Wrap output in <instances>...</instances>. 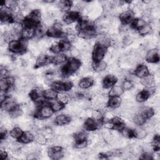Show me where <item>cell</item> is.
Listing matches in <instances>:
<instances>
[{
  "label": "cell",
  "mask_w": 160,
  "mask_h": 160,
  "mask_svg": "<svg viewBox=\"0 0 160 160\" xmlns=\"http://www.w3.org/2000/svg\"><path fill=\"white\" fill-rule=\"evenodd\" d=\"M81 66L80 60L72 58L68 60L67 63L63 66L61 69V74L64 77H68L76 72Z\"/></svg>",
  "instance_id": "6da1fadb"
},
{
  "label": "cell",
  "mask_w": 160,
  "mask_h": 160,
  "mask_svg": "<svg viewBox=\"0 0 160 160\" xmlns=\"http://www.w3.org/2000/svg\"><path fill=\"white\" fill-rule=\"evenodd\" d=\"M28 46L26 39H21V40H12L9 42V50L15 54L25 52Z\"/></svg>",
  "instance_id": "7a4b0ae2"
},
{
  "label": "cell",
  "mask_w": 160,
  "mask_h": 160,
  "mask_svg": "<svg viewBox=\"0 0 160 160\" xmlns=\"http://www.w3.org/2000/svg\"><path fill=\"white\" fill-rule=\"evenodd\" d=\"M53 112L54 111L50 105L44 103L34 112V115L39 119H48L52 115Z\"/></svg>",
  "instance_id": "3957f363"
},
{
  "label": "cell",
  "mask_w": 160,
  "mask_h": 160,
  "mask_svg": "<svg viewBox=\"0 0 160 160\" xmlns=\"http://www.w3.org/2000/svg\"><path fill=\"white\" fill-rule=\"evenodd\" d=\"M48 154L52 159H59L63 157L64 153L62 147L60 146H54L51 147L48 151Z\"/></svg>",
  "instance_id": "277c9868"
},
{
  "label": "cell",
  "mask_w": 160,
  "mask_h": 160,
  "mask_svg": "<svg viewBox=\"0 0 160 160\" xmlns=\"http://www.w3.org/2000/svg\"><path fill=\"white\" fill-rule=\"evenodd\" d=\"M106 49L105 48L101 46L98 44H96L92 50V58L94 61H101L106 54Z\"/></svg>",
  "instance_id": "5b68a950"
},
{
  "label": "cell",
  "mask_w": 160,
  "mask_h": 160,
  "mask_svg": "<svg viewBox=\"0 0 160 160\" xmlns=\"http://www.w3.org/2000/svg\"><path fill=\"white\" fill-rule=\"evenodd\" d=\"M17 106L16 101L12 97H6L1 102V109L4 111H11Z\"/></svg>",
  "instance_id": "8992f818"
},
{
  "label": "cell",
  "mask_w": 160,
  "mask_h": 160,
  "mask_svg": "<svg viewBox=\"0 0 160 160\" xmlns=\"http://www.w3.org/2000/svg\"><path fill=\"white\" fill-rule=\"evenodd\" d=\"M97 34V30L92 26L79 31V36L84 39H90L93 38Z\"/></svg>",
  "instance_id": "52a82bcc"
},
{
  "label": "cell",
  "mask_w": 160,
  "mask_h": 160,
  "mask_svg": "<svg viewBox=\"0 0 160 160\" xmlns=\"http://www.w3.org/2000/svg\"><path fill=\"white\" fill-rule=\"evenodd\" d=\"M134 13L131 9H126L119 14V20L123 24H128L132 22L134 19Z\"/></svg>",
  "instance_id": "ba28073f"
},
{
  "label": "cell",
  "mask_w": 160,
  "mask_h": 160,
  "mask_svg": "<svg viewBox=\"0 0 160 160\" xmlns=\"http://www.w3.org/2000/svg\"><path fill=\"white\" fill-rule=\"evenodd\" d=\"M50 63H52V58L47 54L39 55L35 62L36 68H41Z\"/></svg>",
  "instance_id": "9c48e42d"
},
{
  "label": "cell",
  "mask_w": 160,
  "mask_h": 160,
  "mask_svg": "<svg viewBox=\"0 0 160 160\" xmlns=\"http://www.w3.org/2000/svg\"><path fill=\"white\" fill-rule=\"evenodd\" d=\"M101 120H96L92 118H88L84 123L85 129L90 131H95L99 127V125L101 124Z\"/></svg>",
  "instance_id": "30bf717a"
},
{
  "label": "cell",
  "mask_w": 160,
  "mask_h": 160,
  "mask_svg": "<svg viewBox=\"0 0 160 160\" xmlns=\"http://www.w3.org/2000/svg\"><path fill=\"white\" fill-rule=\"evenodd\" d=\"M146 60L150 63H156L159 60V51L156 49H151L148 51L145 56Z\"/></svg>",
  "instance_id": "8fae6325"
},
{
  "label": "cell",
  "mask_w": 160,
  "mask_h": 160,
  "mask_svg": "<svg viewBox=\"0 0 160 160\" xmlns=\"http://www.w3.org/2000/svg\"><path fill=\"white\" fill-rule=\"evenodd\" d=\"M79 13L78 12L72 11L66 12L63 16L64 21L66 24H69L74 22L76 21L79 19Z\"/></svg>",
  "instance_id": "7c38bea8"
},
{
  "label": "cell",
  "mask_w": 160,
  "mask_h": 160,
  "mask_svg": "<svg viewBox=\"0 0 160 160\" xmlns=\"http://www.w3.org/2000/svg\"><path fill=\"white\" fill-rule=\"evenodd\" d=\"M117 82V78L114 75L108 74L103 78L102 86L104 88L109 89L112 88Z\"/></svg>",
  "instance_id": "4fadbf2b"
},
{
  "label": "cell",
  "mask_w": 160,
  "mask_h": 160,
  "mask_svg": "<svg viewBox=\"0 0 160 160\" xmlns=\"http://www.w3.org/2000/svg\"><path fill=\"white\" fill-rule=\"evenodd\" d=\"M43 96V92L39 88H34L30 91L29 97L31 100L35 102H41Z\"/></svg>",
  "instance_id": "5bb4252c"
},
{
  "label": "cell",
  "mask_w": 160,
  "mask_h": 160,
  "mask_svg": "<svg viewBox=\"0 0 160 160\" xmlns=\"http://www.w3.org/2000/svg\"><path fill=\"white\" fill-rule=\"evenodd\" d=\"M149 74V71L148 68L144 64H140L138 66L134 71V75L140 79Z\"/></svg>",
  "instance_id": "9a60e30c"
},
{
  "label": "cell",
  "mask_w": 160,
  "mask_h": 160,
  "mask_svg": "<svg viewBox=\"0 0 160 160\" xmlns=\"http://www.w3.org/2000/svg\"><path fill=\"white\" fill-rule=\"evenodd\" d=\"M140 83L147 88L154 86L155 83V78L152 74H148L146 76L141 78Z\"/></svg>",
  "instance_id": "2e32d148"
},
{
  "label": "cell",
  "mask_w": 160,
  "mask_h": 160,
  "mask_svg": "<svg viewBox=\"0 0 160 160\" xmlns=\"http://www.w3.org/2000/svg\"><path fill=\"white\" fill-rule=\"evenodd\" d=\"M138 111V113L141 114V116H142L146 119L151 118L154 113V109L152 108L149 107V106L142 107Z\"/></svg>",
  "instance_id": "e0dca14e"
},
{
  "label": "cell",
  "mask_w": 160,
  "mask_h": 160,
  "mask_svg": "<svg viewBox=\"0 0 160 160\" xmlns=\"http://www.w3.org/2000/svg\"><path fill=\"white\" fill-rule=\"evenodd\" d=\"M46 34L49 37L51 38H60L63 35V32H62V30L54 27V26L48 29Z\"/></svg>",
  "instance_id": "ac0fdd59"
},
{
  "label": "cell",
  "mask_w": 160,
  "mask_h": 160,
  "mask_svg": "<svg viewBox=\"0 0 160 160\" xmlns=\"http://www.w3.org/2000/svg\"><path fill=\"white\" fill-rule=\"evenodd\" d=\"M70 117L65 114H59L54 119V122L58 126H63L67 124L70 121Z\"/></svg>",
  "instance_id": "d6986e66"
},
{
  "label": "cell",
  "mask_w": 160,
  "mask_h": 160,
  "mask_svg": "<svg viewBox=\"0 0 160 160\" xmlns=\"http://www.w3.org/2000/svg\"><path fill=\"white\" fill-rule=\"evenodd\" d=\"M106 68H107L106 62L102 60L98 61H94L92 64V69L97 72H101L102 71H105Z\"/></svg>",
  "instance_id": "ffe728a7"
},
{
  "label": "cell",
  "mask_w": 160,
  "mask_h": 160,
  "mask_svg": "<svg viewBox=\"0 0 160 160\" xmlns=\"http://www.w3.org/2000/svg\"><path fill=\"white\" fill-rule=\"evenodd\" d=\"M94 80L91 77H85L82 78L78 82L79 87L81 89H88L92 86L93 84Z\"/></svg>",
  "instance_id": "44dd1931"
},
{
  "label": "cell",
  "mask_w": 160,
  "mask_h": 160,
  "mask_svg": "<svg viewBox=\"0 0 160 160\" xmlns=\"http://www.w3.org/2000/svg\"><path fill=\"white\" fill-rule=\"evenodd\" d=\"M121 99L119 96H110V98L108 101V104L110 108L115 109L119 108L121 104Z\"/></svg>",
  "instance_id": "7402d4cb"
},
{
  "label": "cell",
  "mask_w": 160,
  "mask_h": 160,
  "mask_svg": "<svg viewBox=\"0 0 160 160\" xmlns=\"http://www.w3.org/2000/svg\"><path fill=\"white\" fill-rule=\"evenodd\" d=\"M27 18L31 19L37 24H39L41 19V13L39 9H33L27 16Z\"/></svg>",
  "instance_id": "603a6c76"
},
{
  "label": "cell",
  "mask_w": 160,
  "mask_h": 160,
  "mask_svg": "<svg viewBox=\"0 0 160 160\" xmlns=\"http://www.w3.org/2000/svg\"><path fill=\"white\" fill-rule=\"evenodd\" d=\"M97 44L107 48L111 45V39L105 35H102L98 38Z\"/></svg>",
  "instance_id": "cb8c5ba5"
},
{
  "label": "cell",
  "mask_w": 160,
  "mask_h": 160,
  "mask_svg": "<svg viewBox=\"0 0 160 160\" xmlns=\"http://www.w3.org/2000/svg\"><path fill=\"white\" fill-rule=\"evenodd\" d=\"M34 135L29 131H26L24 132L22 135L21 136V137L19 139L20 142L23 143V144H28L31 142L33 139H34Z\"/></svg>",
  "instance_id": "d4e9b609"
},
{
  "label": "cell",
  "mask_w": 160,
  "mask_h": 160,
  "mask_svg": "<svg viewBox=\"0 0 160 160\" xmlns=\"http://www.w3.org/2000/svg\"><path fill=\"white\" fill-rule=\"evenodd\" d=\"M150 94L149 92L147 90H141L139 91L137 94L136 96V99L139 102H142L145 101H147V99L149 98Z\"/></svg>",
  "instance_id": "484cf974"
},
{
  "label": "cell",
  "mask_w": 160,
  "mask_h": 160,
  "mask_svg": "<svg viewBox=\"0 0 160 160\" xmlns=\"http://www.w3.org/2000/svg\"><path fill=\"white\" fill-rule=\"evenodd\" d=\"M123 93H124V90L121 86L119 85H114L109 91L108 94L110 96H120Z\"/></svg>",
  "instance_id": "4316f807"
},
{
  "label": "cell",
  "mask_w": 160,
  "mask_h": 160,
  "mask_svg": "<svg viewBox=\"0 0 160 160\" xmlns=\"http://www.w3.org/2000/svg\"><path fill=\"white\" fill-rule=\"evenodd\" d=\"M58 92L53 89H48L43 92V97L47 100H53L57 98Z\"/></svg>",
  "instance_id": "83f0119b"
},
{
  "label": "cell",
  "mask_w": 160,
  "mask_h": 160,
  "mask_svg": "<svg viewBox=\"0 0 160 160\" xmlns=\"http://www.w3.org/2000/svg\"><path fill=\"white\" fill-rule=\"evenodd\" d=\"M57 5L61 11H68L71 8L72 2L70 1H60Z\"/></svg>",
  "instance_id": "f1b7e54d"
},
{
  "label": "cell",
  "mask_w": 160,
  "mask_h": 160,
  "mask_svg": "<svg viewBox=\"0 0 160 160\" xmlns=\"http://www.w3.org/2000/svg\"><path fill=\"white\" fill-rule=\"evenodd\" d=\"M23 132H24L22 131V130L21 128L15 127V128H13L11 129L10 136L12 138L19 139L21 137V136L22 135Z\"/></svg>",
  "instance_id": "f546056e"
},
{
  "label": "cell",
  "mask_w": 160,
  "mask_h": 160,
  "mask_svg": "<svg viewBox=\"0 0 160 160\" xmlns=\"http://www.w3.org/2000/svg\"><path fill=\"white\" fill-rule=\"evenodd\" d=\"M35 29H24L21 32V37L23 39H31L34 37Z\"/></svg>",
  "instance_id": "4dcf8cb0"
},
{
  "label": "cell",
  "mask_w": 160,
  "mask_h": 160,
  "mask_svg": "<svg viewBox=\"0 0 160 160\" xmlns=\"http://www.w3.org/2000/svg\"><path fill=\"white\" fill-rule=\"evenodd\" d=\"M66 59V56L62 53H58L52 58V63L56 65H59L64 62Z\"/></svg>",
  "instance_id": "1f68e13d"
},
{
  "label": "cell",
  "mask_w": 160,
  "mask_h": 160,
  "mask_svg": "<svg viewBox=\"0 0 160 160\" xmlns=\"http://www.w3.org/2000/svg\"><path fill=\"white\" fill-rule=\"evenodd\" d=\"M54 112H58L62 110L64 108V104L59 102L58 100H51L49 104Z\"/></svg>",
  "instance_id": "d6a6232c"
},
{
  "label": "cell",
  "mask_w": 160,
  "mask_h": 160,
  "mask_svg": "<svg viewBox=\"0 0 160 160\" xmlns=\"http://www.w3.org/2000/svg\"><path fill=\"white\" fill-rule=\"evenodd\" d=\"M59 44L61 51L63 52H68L72 48L71 42L68 40H62L59 42Z\"/></svg>",
  "instance_id": "836d02e7"
},
{
  "label": "cell",
  "mask_w": 160,
  "mask_h": 160,
  "mask_svg": "<svg viewBox=\"0 0 160 160\" xmlns=\"http://www.w3.org/2000/svg\"><path fill=\"white\" fill-rule=\"evenodd\" d=\"M56 99L59 102H60L61 103H62L64 105L69 101L70 96L69 94H65L63 92H59V93H58Z\"/></svg>",
  "instance_id": "e575fe53"
},
{
  "label": "cell",
  "mask_w": 160,
  "mask_h": 160,
  "mask_svg": "<svg viewBox=\"0 0 160 160\" xmlns=\"http://www.w3.org/2000/svg\"><path fill=\"white\" fill-rule=\"evenodd\" d=\"M22 112H23V111L22 110V108H21L17 106L14 109H13L12 110L9 111V116L11 118L16 119V118H18V117H19L20 116H21Z\"/></svg>",
  "instance_id": "d590c367"
},
{
  "label": "cell",
  "mask_w": 160,
  "mask_h": 160,
  "mask_svg": "<svg viewBox=\"0 0 160 160\" xmlns=\"http://www.w3.org/2000/svg\"><path fill=\"white\" fill-rule=\"evenodd\" d=\"M35 141L39 145H44L47 143L48 139L42 133H38L34 137Z\"/></svg>",
  "instance_id": "8d00e7d4"
},
{
  "label": "cell",
  "mask_w": 160,
  "mask_h": 160,
  "mask_svg": "<svg viewBox=\"0 0 160 160\" xmlns=\"http://www.w3.org/2000/svg\"><path fill=\"white\" fill-rule=\"evenodd\" d=\"M152 28L151 26L149 24H145L143 26H142L141 28H139L138 29L139 31V34L142 35V36H144L146 34H149L151 31H152Z\"/></svg>",
  "instance_id": "74e56055"
},
{
  "label": "cell",
  "mask_w": 160,
  "mask_h": 160,
  "mask_svg": "<svg viewBox=\"0 0 160 160\" xmlns=\"http://www.w3.org/2000/svg\"><path fill=\"white\" fill-rule=\"evenodd\" d=\"M146 24V22L142 18H137L136 19H134L132 22V26L134 29H139L142 26H143Z\"/></svg>",
  "instance_id": "f35d334b"
},
{
  "label": "cell",
  "mask_w": 160,
  "mask_h": 160,
  "mask_svg": "<svg viewBox=\"0 0 160 160\" xmlns=\"http://www.w3.org/2000/svg\"><path fill=\"white\" fill-rule=\"evenodd\" d=\"M87 134L83 131H79L77 132L74 135V140L76 142L85 141L87 139Z\"/></svg>",
  "instance_id": "ab89813d"
},
{
  "label": "cell",
  "mask_w": 160,
  "mask_h": 160,
  "mask_svg": "<svg viewBox=\"0 0 160 160\" xmlns=\"http://www.w3.org/2000/svg\"><path fill=\"white\" fill-rule=\"evenodd\" d=\"M134 131H135V137L139 139L145 138V137L147 136V134H148V132L146 131V130L143 128L134 129Z\"/></svg>",
  "instance_id": "60d3db41"
},
{
  "label": "cell",
  "mask_w": 160,
  "mask_h": 160,
  "mask_svg": "<svg viewBox=\"0 0 160 160\" xmlns=\"http://www.w3.org/2000/svg\"><path fill=\"white\" fill-rule=\"evenodd\" d=\"M152 146L154 151H158L160 148V141L159 135H156L152 139Z\"/></svg>",
  "instance_id": "b9f144b4"
},
{
  "label": "cell",
  "mask_w": 160,
  "mask_h": 160,
  "mask_svg": "<svg viewBox=\"0 0 160 160\" xmlns=\"http://www.w3.org/2000/svg\"><path fill=\"white\" fill-rule=\"evenodd\" d=\"M122 88L123 89V90H130L131 88H133V83L128 79H125L122 81Z\"/></svg>",
  "instance_id": "7bdbcfd3"
},
{
  "label": "cell",
  "mask_w": 160,
  "mask_h": 160,
  "mask_svg": "<svg viewBox=\"0 0 160 160\" xmlns=\"http://www.w3.org/2000/svg\"><path fill=\"white\" fill-rule=\"evenodd\" d=\"M69 52L70 56H71L74 58H76L80 55V52L79 49H77L76 47H72Z\"/></svg>",
  "instance_id": "ee69618b"
},
{
  "label": "cell",
  "mask_w": 160,
  "mask_h": 160,
  "mask_svg": "<svg viewBox=\"0 0 160 160\" xmlns=\"http://www.w3.org/2000/svg\"><path fill=\"white\" fill-rule=\"evenodd\" d=\"M50 50L54 53H56V54L59 53L61 52V50H60L59 42L52 43V45L50 46Z\"/></svg>",
  "instance_id": "f6af8a7d"
},
{
  "label": "cell",
  "mask_w": 160,
  "mask_h": 160,
  "mask_svg": "<svg viewBox=\"0 0 160 160\" xmlns=\"http://www.w3.org/2000/svg\"><path fill=\"white\" fill-rule=\"evenodd\" d=\"M0 74H1V79L6 78L8 77V69L6 68L1 66V69H0Z\"/></svg>",
  "instance_id": "bcb514c9"
},
{
  "label": "cell",
  "mask_w": 160,
  "mask_h": 160,
  "mask_svg": "<svg viewBox=\"0 0 160 160\" xmlns=\"http://www.w3.org/2000/svg\"><path fill=\"white\" fill-rule=\"evenodd\" d=\"M87 144H88L87 140L82 141L76 142V148L77 149H83L86 146Z\"/></svg>",
  "instance_id": "7dc6e473"
},
{
  "label": "cell",
  "mask_w": 160,
  "mask_h": 160,
  "mask_svg": "<svg viewBox=\"0 0 160 160\" xmlns=\"http://www.w3.org/2000/svg\"><path fill=\"white\" fill-rule=\"evenodd\" d=\"M9 155H8V153L6 152V151H5V149H1V152H0V158L2 160L4 159H8Z\"/></svg>",
  "instance_id": "c3c4849f"
}]
</instances>
